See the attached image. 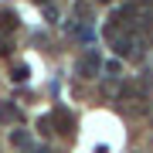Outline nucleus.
Segmentation results:
<instances>
[{"label": "nucleus", "mask_w": 153, "mask_h": 153, "mask_svg": "<svg viewBox=\"0 0 153 153\" xmlns=\"http://www.w3.org/2000/svg\"><path fill=\"white\" fill-rule=\"evenodd\" d=\"M99 71H102V61H99L95 51H88V55L78 61V75H82V78H95Z\"/></svg>", "instance_id": "nucleus-1"}, {"label": "nucleus", "mask_w": 153, "mask_h": 153, "mask_svg": "<svg viewBox=\"0 0 153 153\" xmlns=\"http://www.w3.org/2000/svg\"><path fill=\"white\" fill-rule=\"evenodd\" d=\"M51 123H58V126H61V133H65V136H71V133H75V119H71V116H68L65 109L51 116Z\"/></svg>", "instance_id": "nucleus-2"}, {"label": "nucleus", "mask_w": 153, "mask_h": 153, "mask_svg": "<svg viewBox=\"0 0 153 153\" xmlns=\"http://www.w3.org/2000/svg\"><path fill=\"white\" fill-rule=\"evenodd\" d=\"M17 24H21V21H17V14H14V10H0V31H4V34L17 31Z\"/></svg>", "instance_id": "nucleus-3"}, {"label": "nucleus", "mask_w": 153, "mask_h": 153, "mask_svg": "<svg viewBox=\"0 0 153 153\" xmlns=\"http://www.w3.org/2000/svg\"><path fill=\"white\" fill-rule=\"evenodd\" d=\"M21 119V109H17L14 102H4L0 105V123H17Z\"/></svg>", "instance_id": "nucleus-4"}, {"label": "nucleus", "mask_w": 153, "mask_h": 153, "mask_svg": "<svg viewBox=\"0 0 153 153\" xmlns=\"http://www.w3.org/2000/svg\"><path fill=\"white\" fill-rule=\"evenodd\" d=\"M10 143H14V146H31V136H27L24 129H14V133H10Z\"/></svg>", "instance_id": "nucleus-5"}, {"label": "nucleus", "mask_w": 153, "mask_h": 153, "mask_svg": "<svg viewBox=\"0 0 153 153\" xmlns=\"http://www.w3.org/2000/svg\"><path fill=\"white\" fill-rule=\"evenodd\" d=\"M102 68L109 71V75H119V71H123V61H119V58H109V61H105Z\"/></svg>", "instance_id": "nucleus-6"}, {"label": "nucleus", "mask_w": 153, "mask_h": 153, "mask_svg": "<svg viewBox=\"0 0 153 153\" xmlns=\"http://www.w3.org/2000/svg\"><path fill=\"white\" fill-rule=\"evenodd\" d=\"M10 78H14V82H24V78H27V65H14Z\"/></svg>", "instance_id": "nucleus-7"}, {"label": "nucleus", "mask_w": 153, "mask_h": 153, "mask_svg": "<svg viewBox=\"0 0 153 153\" xmlns=\"http://www.w3.org/2000/svg\"><path fill=\"white\" fill-rule=\"evenodd\" d=\"M38 129H41V133H44V136H48V133H51V116H44V119H41V123H38Z\"/></svg>", "instance_id": "nucleus-8"}, {"label": "nucleus", "mask_w": 153, "mask_h": 153, "mask_svg": "<svg viewBox=\"0 0 153 153\" xmlns=\"http://www.w3.org/2000/svg\"><path fill=\"white\" fill-rule=\"evenodd\" d=\"M34 4H48V0H34Z\"/></svg>", "instance_id": "nucleus-9"}, {"label": "nucleus", "mask_w": 153, "mask_h": 153, "mask_svg": "<svg viewBox=\"0 0 153 153\" xmlns=\"http://www.w3.org/2000/svg\"><path fill=\"white\" fill-rule=\"evenodd\" d=\"M99 4H109V0H99Z\"/></svg>", "instance_id": "nucleus-10"}]
</instances>
